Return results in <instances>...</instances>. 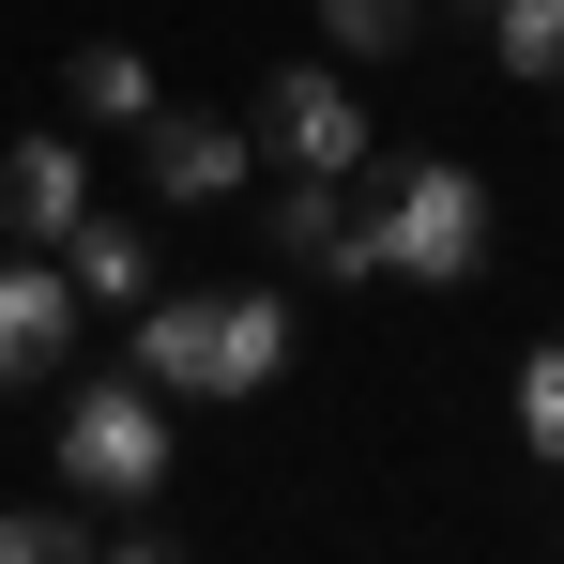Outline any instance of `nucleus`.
I'll list each match as a JSON object with an SVG mask.
<instances>
[{
	"instance_id": "nucleus-8",
	"label": "nucleus",
	"mask_w": 564,
	"mask_h": 564,
	"mask_svg": "<svg viewBox=\"0 0 564 564\" xmlns=\"http://www.w3.org/2000/svg\"><path fill=\"white\" fill-rule=\"evenodd\" d=\"M0 214H15V229H31V245H62V229H77V214H93V153H77V138H62V122H31V138H15V153H0Z\"/></svg>"
},
{
	"instance_id": "nucleus-2",
	"label": "nucleus",
	"mask_w": 564,
	"mask_h": 564,
	"mask_svg": "<svg viewBox=\"0 0 564 564\" xmlns=\"http://www.w3.org/2000/svg\"><path fill=\"white\" fill-rule=\"evenodd\" d=\"M367 275H397V290L488 275V169L473 153H397V184L367 198Z\"/></svg>"
},
{
	"instance_id": "nucleus-5",
	"label": "nucleus",
	"mask_w": 564,
	"mask_h": 564,
	"mask_svg": "<svg viewBox=\"0 0 564 564\" xmlns=\"http://www.w3.org/2000/svg\"><path fill=\"white\" fill-rule=\"evenodd\" d=\"M260 153H275V169H336V184H367V107H351V77H336V62H275V77H260Z\"/></svg>"
},
{
	"instance_id": "nucleus-15",
	"label": "nucleus",
	"mask_w": 564,
	"mask_h": 564,
	"mask_svg": "<svg viewBox=\"0 0 564 564\" xmlns=\"http://www.w3.org/2000/svg\"><path fill=\"white\" fill-rule=\"evenodd\" d=\"M458 15H488V0H458Z\"/></svg>"
},
{
	"instance_id": "nucleus-16",
	"label": "nucleus",
	"mask_w": 564,
	"mask_h": 564,
	"mask_svg": "<svg viewBox=\"0 0 564 564\" xmlns=\"http://www.w3.org/2000/svg\"><path fill=\"white\" fill-rule=\"evenodd\" d=\"M550 93H564V77H550Z\"/></svg>"
},
{
	"instance_id": "nucleus-4",
	"label": "nucleus",
	"mask_w": 564,
	"mask_h": 564,
	"mask_svg": "<svg viewBox=\"0 0 564 564\" xmlns=\"http://www.w3.org/2000/svg\"><path fill=\"white\" fill-rule=\"evenodd\" d=\"M245 184H260V122H229V107H153V122H138V198L229 214Z\"/></svg>"
},
{
	"instance_id": "nucleus-7",
	"label": "nucleus",
	"mask_w": 564,
	"mask_h": 564,
	"mask_svg": "<svg viewBox=\"0 0 564 564\" xmlns=\"http://www.w3.org/2000/svg\"><path fill=\"white\" fill-rule=\"evenodd\" d=\"M260 229H275V260H290V275H336V290L367 275V198L336 184V169H290Z\"/></svg>"
},
{
	"instance_id": "nucleus-12",
	"label": "nucleus",
	"mask_w": 564,
	"mask_h": 564,
	"mask_svg": "<svg viewBox=\"0 0 564 564\" xmlns=\"http://www.w3.org/2000/svg\"><path fill=\"white\" fill-rule=\"evenodd\" d=\"M107 519L93 503H0V564H93Z\"/></svg>"
},
{
	"instance_id": "nucleus-3",
	"label": "nucleus",
	"mask_w": 564,
	"mask_h": 564,
	"mask_svg": "<svg viewBox=\"0 0 564 564\" xmlns=\"http://www.w3.org/2000/svg\"><path fill=\"white\" fill-rule=\"evenodd\" d=\"M169 458H184V443H169V397H153L138 367H93L77 397H62V488H77L93 519L153 503V488H169Z\"/></svg>"
},
{
	"instance_id": "nucleus-11",
	"label": "nucleus",
	"mask_w": 564,
	"mask_h": 564,
	"mask_svg": "<svg viewBox=\"0 0 564 564\" xmlns=\"http://www.w3.org/2000/svg\"><path fill=\"white\" fill-rule=\"evenodd\" d=\"M473 31H488V62H503L519 93H550V77H564V0H488Z\"/></svg>"
},
{
	"instance_id": "nucleus-14",
	"label": "nucleus",
	"mask_w": 564,
	"mask_h": 564,
	"mask_svg": "<svg viewBox=\"0 0 564 564\" xmlns=\"http://www.w3.org/2000/svg\"><path fill=\"white\" fill-rule=\"evenodd\" d=\"M412 31H427V0H321V46L336 62H397Z\"/></svg>"
},
{
	"instance_id": "nucleus-13",
	"label": "nucleus",
	"mask_w": 564,
	"mask_h": 564,
	"mask_svg": "<svg viewBox=\"0 0 564 564\" xmlns=\"http://www.w3.org/2000/svg\"><path fill=\"white\" fill-rule=\"evenodd\" d=\"M519 458L564 473V336H534V351H519Z\"/></svg>"
},
{
	"instance_id": "nucleus-10",
	"label": "nucleus",
	"mask_w": 564,
	"mask_h": 564,
	"mask_svg": "<svg viewBox=\"0 0 564 564\" xmlns=\"http://www.w3.org/2000/svg\"><path fill=\"white\" fill-rule=\"evenodd\" d=\"M62 93H77V122H107V138H138V122H153V46H77V62H62Z\"/></svg>"
},
{
	"instance_id": "nucleus-1",
	"label": "nucleus",
	"mask_w": 564,
	"mask_h": 564,
	"mask_svg": "<svg viewBox=\"0 0 564 564\" xmlns=\"http://www.w3.org/2000/svg\"><path fill=\"white\" fill-rule=\"evenodd\" d=\"M122 367L153 397H275L290 381V290H138L122 305Z\"/></svg>"
},
{
	"instance_id": "nucleus-6",
	"label": "nucleus",
	"mask_w": 564,
	"mask_h": 564,
	"mask_svg": "<svg viewBox=\"0 0 564 564\" xmlns=\"http://www.w3.org/2000/svg\"><path fill=\"white\" fill-rule=\"evenodd\" d=\"M62 351H77V275H62V245H31V260H0V397L46 381Z\"/></svg>"
},
{
	"instance_id": "nucleus-9",
	"label": "nucleus",
	"mask_w": 564,
	"mask_h": 564,
	"mask_svg": "<svg viewBox=\"0 0 564 564\" xmlns=\"http://www.w3.org/2000/svg\"><path fill=\"white\" fill-rule=\"evenodd\" d=\"M62 275H77V305L122 321V305L153 290V229H138V214H77V229H62Z\"/></svg>"
}]
</instances>
